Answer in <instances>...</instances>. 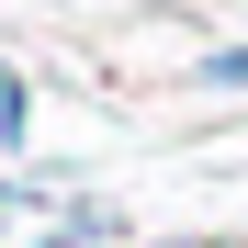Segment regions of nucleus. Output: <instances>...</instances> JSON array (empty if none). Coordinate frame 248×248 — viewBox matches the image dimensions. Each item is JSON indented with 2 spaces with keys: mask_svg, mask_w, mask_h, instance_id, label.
Here are the masks:
<instances>
[{
  "mask_svg": "<svg viewBox=\"0 0 248 248\" xmlns=\"http://www.w3.org/2000/svg\"><path fill=\"white\" fill-rule=\"evenodd\" d=\"M203 79H215V91H248V46H226V57L203 68Z\"/></svg>",
  "mask_w": 248,
  "mask_h": 248,
  "instance_id": "nucleus-1",
  "label": "nucleus"
}]
</instances>
